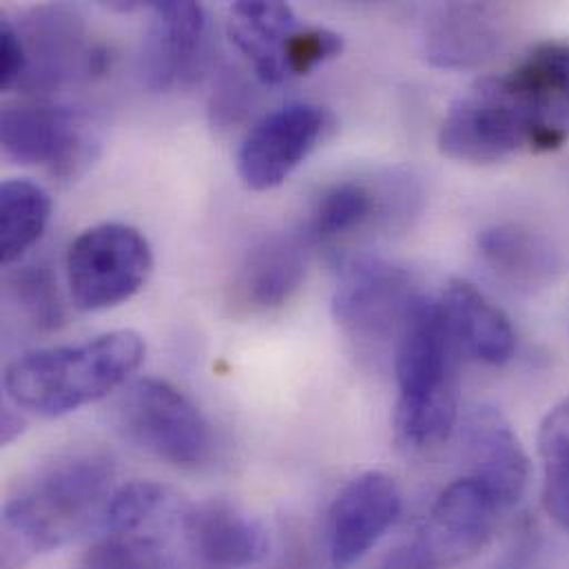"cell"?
<instances>
[{
	"instance_id": "obj_1",
	"label": "cell",
	"mask_w": 569,
	"mask_h": 569,
	"mask_svg": "<svg viewBox=\"0 0 569 569\" xmlns=\"http://www.w3.org/2000/svg\"><path fill=\"white\" fill-rule=\"evenodd\" d=\"M116 468L100 450H67L33 468L7 497V532L29 552L64 548L100 523Z\"/></svg>"
},
{
	"instance_id": "obj_2",
	"label": "cell",
	"mask_w": 569,
	"mask_h": 569,
	"mask_svg": "<svg viewBox=\"0 0 569 569\" xmlns=\"http://www.w3.org/2000/svg\"><path fill=\"white\" fill-rule=\"evenodd\" d=\"M457 352L441 299L419 295L395 341V437L406 450L435 448L455 430Z\"/></svg>"
},
{
	"instance_id": "obj_3",
	"label": "cell",
	"mask_w": 569,
	"mask_h": 569,
	"mask_svg": "<svg viewBox=\"0 0 569 569\" xmlns=\"http://www.w3.org/2000/svg\"><path fill=\"white\" fill-rule=\"evenodd\" d=\"M147 341L136 330H111L84 343L40 348L4 372L9 401L40 417H62L104 399L140 368Z\"/></svg>"
},
{
	"instance_id": "obj_4",
	"label": "cell",
	"mask_w": 569,
	"mask_h": 569,
	"mask_svg": "<svg viewBox=\"0 0 569 569\" xmlns=\"http://www.w3.org/2000/svg\"><path fill=\"white\" fill-rule=\"evenodd\" d=\"M568 138L563 118L535 100L510 73H501L479 80L452 102L437 144L450 160L495 164L519 151H555Z\"/></svg>"
},
{
	"instance_id": "obj_5",
	"label": "cell",
	"mask_w": 569,
	"mask_h": 569,
	"mask_svg": "<svg viewBox=\"0 0 569 569\" xmlns=\"http://www.w3.org/2000/svg\"><path fill=\"white\" fill-rule=\"evenodd\" d=\"M118 428L138 448L178 466H202L213 448L207 417L178 386L144 377L133 381L118 401Z\"/></svg>"
},
{
	"instance_id": "obj_6",
	"label": "cell",
	"mask_w": 569,
	"mask_h": 569,
	"mask_svg": "<svg viewBox=\"0 0 569 569\" xmlns=\"http://www.w3.org/2000/svg\"><path fill=\"white\" fill-rule=\"evenodd\" d=\"M2 151L18 164H40L56 180H78L96 162L102 136L93 118L51 102L7 104L0 116Z\"/></svg>"
},
{
	"instance_id": "obj_7",
	"label": "cell",
	"mask_w": 569,
	"mask_h": 569,
	"mask_svg": "<svg viewBox=\"0 0 569 569\" xmlns=\"http://www.w3.org/2000/svg\"><path fill=\"white\" fill-rule=\"evenodd\" d=\"M67 284L76 308L107 310L129 301L153 271L149 240L122 222L82 231L67 251Z\"/></svg>"
},
{
	"instance_id": "obj_8",
	"label": "cell",
	"mask_w": 569,
	"mask_h": 569,
	"mask_svg": "<svg viewBox=\"0 0 569 569\" xmlns=\"http://www.w3.org/2000/svg\"><path fill=\"white\" fill-rule=\"evenodd\" d=\"M419 295L412 288V276L403 267L363 256L341 267L330 308L337 326L355 341H397Z\"/></svg>"
},
{
	"instance_id": "obj_9",
	"label": "cell",
	"mask_w": 569,
	"mask_h": 569,
	"mask_svg": "<svg viewBox=\"0 0 569 569\" xmlns=\"http://www.w3.org/2000/svg\"><path fill=\"white\" fill-rule=\"evenodd\" d=\"M16 29L27 56L18 89L27 93H49L107 69L109 53L87 40L82 18L69 7H38Z\"/></svg>"
},
{
	"instance_id": "obj_10",
	"label": "cell",
	"mask_w": 569,
	"mask_h": 569,
	"mask_svg": "<svg viewBox=\"0 0 569 569\" xmlns=\"http://www.w3.org/2000/svg\"><path fill=\"white\" fill-rule=\"evenodd\" d=\"M151 11L140 56L142 82L153 91L198 82L213 56V31L207 9L191 0H162L153 2Z\"/></svg>"
},
{
	"instance_id": "obj_11",
	"label": "cell",
	"mask_w": 569,
	"mask_h": 569,
	"mask_svg": "<svg viewBox=\"0 0 569 569\" xmlns=\"http://www.w3.org/2000/svg\"><path fill=\"white\" fill-rule=\"evenodd\" d=\"M330 127L323 107L290 102L260 118L238 149V173L253 191H271L317 149Z\"/></svg>"
},
{
	"instance_id": "obj_12",
	"label": "cell",
	"mask_w": 569,
	"mask_h": 569,
	"mask_svg": "<svg viewBox=\"0 0 569 569\" xmlns=\"http://www.w3.org/2000/svg\"><path fill=\"white\" fill-rule=\"evenodd\" d=\"M401 490L392 477L379 470L348 481L335 497L326 521V548L335 569L359 563L397 523Z\"/></svg>"
},
{
	"instance_id": "obj_13",
	"label": "cell",
	"mask_w": 569,
	"mask_h": 569,
	"mask_svg": "<svg viewBox=\"0 0 569 569\" xmlns=\"http://www.w3.org/2000/svg\"><path fill=\"white\" fill-rule=\"evenodd\" d=\"M180 535L193 569L253 568L271 548L267 528L227 501L187 506Z\"/></svg>"
},
{
	"instance_id": "obj_14",
	"label": "cell",
	"mask_w": 569,
	"mask_h": 569,
	"mask_svg": "<svg viewBox=\"0 0 569 569\" xmlns=\"http://www.w3.org/2000/svg\"><path fill=\"white\" fill-rule=\"evenodd\" d=\"M468 477L477 479L506 512L521 501L530 479V459L506 419L492 406L475 408L463 423Z\"/></svg>"
},
{
	"instance_id": "obj_15",
	"label": "cell",
	"mask_w": 569,
	"mask_h": 569,
	"mask_svg": "<svg viewBox=\"0 0 569 569\" xmlns=\"http://www.w3.org/2000/svg\"><path fill=\"white\" fill-rule=\"evenodd\" d=\"M501 512L492 495L466 475L441 490L423 535L443 561H457L490 541Z\"/></svg>"
},
{
	"instance_id": "obj_16",
	"label": "cell",
	"mask_w": 569,
	"mask_h": 569,
	"mask_svg": "<svg viewBox=\"0 0 569 569\" xmlns=\"http://www.w3.org/2000/svg\"><path fill=\"white\" fill-rule=\"evenodd\" d=\"M308 240V236L276 233L253 247L236 280L238 301L256 312L290 301L306 276Z\"/></svg>"
},
{
	"instance_id": "obj_17",
	"label": "cell",
	"mask_w": 569,
	"mask_h": 569,
	"mask_svg": "<svg viewBox=\"0 0 569 569\" xmlns=\"http://www.w3.org/2000/svg\"><path fill=\"white\" fill-rule=\"evenodd\" d=\"M441 306L459 350L488 366H503L515 357L517 335L508 315L477 286L450 282Z\"/></svg>"
},
{
	"instance_id": "obj_18",
	"label": "cell",
	"mask_w": 569,
	"mask_h": 569,
	"mask_svg": "<svg viewBox=\"0 0 569 569\" xmlns=\"http://www.w3.org/2000/svg\"><path fill=\"white\" fill-rule=\"evenodd\" d=\"M501 40V20L492 7L448 4L428 22L423 49L437 67L466 69L492 58Z\"/></svg>"
},
{
	"instance_id": "obj_19",
	"label": "cell",
	"mask_w": 569,
	"mask_h": 569,
	"mask_svg": "<svg viewBox=\"0 0 569 569\" xmlns=\"http://www.w3.org/2000/svg\"><path fill=\"white\" fill-rule=\"evenodd\" d=\"M477 249L499 280L521 290L550 286L561 271V256L552 242L519 224L483 229Z\"/></svg>"
},
{
	"instance_id": "obj_20",
	"label": "cell",
	"mask_w": 569,
	"mask_h": 569,
	"mask_svg": "<svg viewBox=\"0 0 569 569\" xmlns=\"http://www.w3.org/2000/svg\"><path fill=\"white\" fill-rule=\"evenodd\" d=\"M187 506L156 481H131L111 492L100 528L104 535L156 532L160 526L180 528Z\"/></svg>"
},
{
	"instance_id": "obj_21",
	"label": "cell",
	"mask_w": 569,
	"mask_h": 569,
	"mask_svg": "<svg viewBox=\"0 0 569 569\" xmlns=\"http://www.w3.org/2000/svg\"><path fill=\"white\" fill-rule=\"evenodd\" d=\"M51 216L49 193L31 180L11 178L0 187L2 264L20 260L44 233Z\"/></svg>"
},
{
	"instance_id": "obj_22",
	"label": "cell",
	"mask_w": 569,
	"mask_h": 569,
	"mask_svg": "<svg viewBox=\"0 0 569 569\" xmlns=\"http://www.w3.org/2000/svg\"><path fill=\"white\" fill-rule=\"evenodd\" d=\"M390 209V196L379 193L359 180H346L330 187L315 204L308 238L332 240L363 229L377 218H386Z\"/></svg>"
},
{
	"instance_id": "obj_23",
	"label": "cell",
	"mask_w": 569,
	"mask_h": 569,
	"mask_svg": "<svg viewBox=\"0 0 569 569\" xmlns=\"http://www.w3.org/2000/svg\"><path fill=\"white\" fill-rule=\"evenodd\" d=\"M543 508L569 535V397L557 403L539 428Z\"/></svg>"
},
{
	"instance_id": "obj_24",
	"label": "cell",
	"mask_w": 569,
	"mask_h": 569,
	"mask_svg": "<svg viewBox=\"0 0 569 569\" xmlns=\"http://www.w3.org/2000/svg\"><path fill=\"white\" fill-rule=\"evenodd\" d=\"M78 569H189L158 532L104 535L80 561Z\"/></svg>"
},
{
	"instance_id": "obj_25",
	"label": "cell",
	"mask_w": 569,
	"mask_h": 569,
	"mask_svg": "<svg viewBox=\"0 0 569 569\" xmlns=\"http://www.w3.org/2000/svg\"><path fill=\"white\" fill-rule=\"evenodd\" d=\"M508 73L559 118L569 113L568 42L539 44Z\"/></svg>"
},
{
	"instance_id": "obj_26",
	"label": "cell",
	"mask_w": 569,
	"mask_h": 569,
	"mask_svg": "<svg viewBox=\"0 0 569 569\" xmlns=\"http://www.w3.org/2000/svg\"><path fill=\"white\" fill-rule=\"evenodd\" d=\"M7 290L11 301L36 330L51 332L64 323V301L53 273L47 267L27 264L16 269L7 278Z\"/></svg>"
},
{
	"instance_id": "obj_27",
	"label": "cell",
	"mask_w": 569,
	"mask_h": 569,
	"mask_svg": "<svg viewBox=\"0 0 569 569\" xmlns=\"http://www.w3.org/2000/svg\"><path fill=\"white\" fill-rule=\"evenodd\" d=\"M256 104L253 82L242 69H224L213 87L209 100V122L216 131H231L251 113Z\"/></svg>"
},
{
	"instance_id": "obj_28",
	"label": "cell",
	"mask_w": 569,
	"mask_h": 569,
	"mask_svg": "<svg viewBox=\"0 0 569 569\" xmlns=\"http://www.w3.org/2000/svg\"><path fill=\"white\" fill-rule=\"evenodd\" d=\"M343 51V38L323 27L297 29L284 42V62L288 76H306L326 60Z\"/></svg>"
},
{
	"instance_id": "obj_29",
	"label": "cell",
	"mask_w": 569,
	"mask_h": 569,
	"mask_svg": "<svg viewBox=\"0 0 569 569\" xmlns=\"http://www.w3.org/2000/svg\"><path fill=\"white\" fill-rule=\"evenodd\" d=\"M236 22L256 31L258 36L284 47L288 36L299 29V20L290 4L278 0H238L233 2Z\"/></svg>"
},
{
	"instance_id": "obj_30",
	"label": "cell",
	"mask_w": 569,
	"mask_h": 569,
	"mask_svg": "<svg viewBox=\"0 0 569 569\" xmlns=\"http://www.w3.org/2000/svg\"><path fill=\"white\" fill-rule=\"evenodd\" d=\"M24 67H27V56H24L20 33L16 24H11L9 20H2L0 22V87L18 89Z\"/></svg>"
},
{
	"instance_id": "obj_31",
	"label": "cell",
	"mask_w": 569,
	"mask_h": 569,
	"mask_svg": "<svg viewBox=\"0 0 569 569\" xmlns=\"http://www.w3.org/2000/svg\"><path fill=\"white\" fill-rule=\"evenodd\" d=\"M441 566L443 559L428 541V537L421 532L412 541L392 550L379 569H441Z\"/></svg>"
},
{
	"instance_id": "obj_32",
	"label": "cell",
	"mask_w": 569,
	"mask_h": 569,
	"mask_svg": "<svg viewBox=\"0 0 569 569\" xmlns=\"http://www.w3.org/2000/svg\"><path fill=\"white\" fill-rule=\"evenodd\" d=\"M16 408V406H13ZM13 408L2 410V443H11L22 430H24V419L13 412Z\"/></svg>"
}]
</instances>
